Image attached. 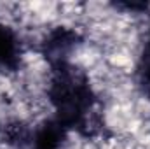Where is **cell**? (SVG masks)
<instances>
[{
    "label": "cell",
    "mask_w": 150,
    "mask_h": 149,
    "mask_svg": "<svg viewBox=\"0 0 150 149\" xmlns=\"http://www.w3.org/2000/svg\"><path fill=\"white\" fill-rule=\"evenodd\" d=\"M21 60V42L18 34L0 21V70H14Z\"/></svg>",
    "instance_id": "obj_1"
},
{
    "label": "cell",
    "mask_w": 150,
    "mask_h": 149,
    "mask_svg": "<svg viewBox=\"0 0 150 149\" xmlns=\"http://www.w3.org/2000/svg\"><path fill=\"white\" fill-rule=\"evenodd\" d=\"M138 72H140L142 86L147 91V95L150 97V30H149V37L145 40V46L142 49V56H140V63H138Z\"/></svg>",
    "instance_id": "obj_2"
}]
</instances>
